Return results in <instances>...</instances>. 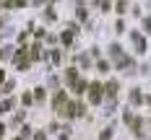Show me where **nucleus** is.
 Returning a JSON list of instances; mask_svg holds the SVG:
<instances>
[{
	"label": "nucleus",
	"instance_id": "obj_1",
	"mask_svg": "<svg viewBox=\"0 0 151 140\" xmlns=\"http://www.w3.org/2000/svg\"><path fill=\"white\" fill-rule=\"evenodd\" d=\"M102 99H104V86L102 83H89V101L96 107V104H102Z\"/></svg>",
	"mask_w": 151,
	"mask_h": 140
},
{
	"label": "nucleus",
	"instance_id": "obj_6",
	"mask_svg": "<svg viewBox=\"0 0 151 140\" xmlns=\"http://www.w3.org/2000/svg\"><path fill=\"white\" fill-rule=\"evenodd\" d=\"M104 93L109 96V99H115V96H117V80H109V83L104 86Z\"/></svg>",
	"mask_w": 151,
	"mask_h": 140
},
{
	"label": "nucleus",
	"instance_id": "obj_11",
	"mask_svg": "<svg viewBox=\"0 0 151 140\" xmlns=\"http://www.w3.org/2000/svg\"><path fill=\"white\" fill-rule=\"evenodd\" d=\"M31 101H34V93H24V96H21V104H24V107H31Z\"/></svg>",
	"mask_w": 151,
	"mask_h": 140
},
{
	"label": "nucleus",
	"instance_id": "obj_16",
	"mask_svg": "<svg viewBox=\"0 0 151 140\" xmlns=\"http://www.w3.org/2000/svg\"><path fill=\"white\" fill-rule=\"evenodd\" d=\"M11 91H13V83H5V86H3V91H0V93H11Z\"/></svg>",
	"mask_w": 151,
	"mask_h": 140
},
{
	"label": "nucleus",
	"instance_id": "obj_23",
	"mask_svg": "<svg viewBox=\"0 0 151 140\" xmlns=\"http://www.w3.org/2000/svg\"><path fill=\"white\" fill-rule=\"evenodd\" d=\"M60 140H68V138H65V135H63V138H60Z\"/></svg>",
	"mask_w": 151,
	"mask_h": 140
},
{
	"label": "nucleus",
	"instance_id": "obj_13",
	"mask_svg": "<svg viewBox=\"0 0 151 140\" xmlns=\"http://www.w3.org/2000/svg\"><path fill=\"white\" fill-rule=\"evenodd\" d=\"M96 68H99L102 73H107V70H109V62H107V60H99V62H96Z\"/></svg>",
	"mask_w": 151,
	"mask_h": 140
},
{
	"label": "nucleus",
	"instance_id": "obj_17",
	"mask_svg": "<svg viewBox=\"0 0 151 140\" xmlns=\"http://www.w3.org/2000/svg\"><path fill=\"white\" fill-rule=\"evenodd\" d=\"M18 122H24V112H18V114L13 117V124H18Z\"/></svg>",
	"mask_w": 151,
	"mask_h": 140
},
{
	"label": "nucleus",
	"instance_id": "obj_20",
	"mask_svg": "<svg viewBox=\"0 0 151 140\" xmlns=\"http://www.w3.org/2000/svg\"><path fill=\"white\" fill-rule=\"evenodd\" d=\"M3 80H5V70H0V86H3Z\"/></svg>",
	"mask_w": 151,
	"mask_h": 140
},
{
	"label": "nucleus",
	"instance_id": "obj_8",
	"mask_svg": "<svg viewBox=\"0 0 151 140\" xmlns=\"http://www.w3.org/2000/svg\"><path fill=\"white\" fill-rule=\"evenodd\" d=\"M130 104H133V107H138V104H143V93L138 91V88H133V91H130Z\"/></svg>",
	"mask_w": 151,
	"mask_h": 140
},
{
	"label": "nucleus",
	"instance_id": "obj_4",
	"mask_svg": "<svg viewBox=\"0 0 151 140\" xmlns=\"http://www.w3.org/2000/svg\"><path fill=\"white\" fill-rule=\"evenodd\" d=\"M130 39H133V44H136V49L141 52V55H143V52H146V39H143V36H141L138 31H133V34H130Z\"/></svg>",
	"mask_w": 151,
	"mask_h": 140
},
{
	"label": "nucleus",
	"instance_id": "obj_22",
	"mask_svg": "<svg viewBox=\"0 0 151 140\" xmlns=\"http://www.w3.org/2000/svg\"><path fill=\"white\" fill-rule=\"evenodd\" d=\"M3 130H5V124H3V122H0V138H3Z\"/></svg>",
	"mask_w": 151,
	"mask_h": 140
},
{
	"label": "nucleus",
	"instance_id": "obj_15",
	"mask_svg": "<svg viewBox=\"0 0 151 140\" xmlns=\"http://www.w3.org/2000/svg\"><path fill=\"white\" fill-rule=\"evenodd\" d=\"M125 5H128L125 0H117V13H125Z\"/></svg>",
	"mask_w": 151,
	"mask_h": 140
},
{
	"label": "nucleus",
	"instance_id": "obj_10",
	"mask_svg": "<svg viewBox=\"0 0 151 140\" xmlns=\"http://www.w3.org/2000/svg\"><path fill=\"white\" fill-rule=\"evenodd\" d=\"M65 78H68V83H70V86H76V83H78V73H76V68H70V70L65 73Z\"/></svg>",
	"mask_w": 151,
	"mask_h": 140
},
{
	"label": "nucleus",
	"instance_id": "obj_14",
	"mask_svg": "<svg viewBox=\"0 0 151 140\" xmlns=\"http://www.w3.org/2000/svg\"><path fill=\"white\" fill-rule=\"evenodd\" d=\"M99 140H112V127H107L104 132H102V135H99Z\"/></svg>",
	"mask_w": 151,
	"mask_h": 140
},
{
	"label": "nucleus",
	"instance_id": "obj_9",
	"mask_svg": "<svg viewBox=\"0 0 151 140\" xmlns=\"http://www.w3.org/2000/svg\"><path fill=\"white\" fill-rule=\"evenodd\" d=\"M86 88H89V83H86V80H83V78H78V83H76V86H73V91L78 93V96H81V93L86 91Z\"/></svg>",
	"mask_w": 151,
	"mask_h": 140
},
{
	"label": "nucleus",
	"instance_id": "obj_3",
	"mask_svg": "<svg viewBox=\"0 0 151 140\" xmlns=\"http://www.w3.org/2000/svg\"><path fill=\"white\" fill-rule=\"evenodd\" d=\"M65 107H68V93H65V91H58V93H55V99H52V109H55L58 114H63Z\"/></svg>",
	"mask_w": 151,
	"mask_h": 140
},
{
	"label": "nucleus",
	"instance_id": "obj_25",
	"mask_svg": "<svg viewBox=\"0 0 151 140\" xmlns=\"http://www.w3.org/2000/svg\"><path fill=\"white\" fill-rule=\"evenodd\" d=\"M0 26H3V21H0Z\"/></svg>",
	"mask_w": 151,
	"mask_h": 140
},
{
	"label": "nucleus",
	"instance_id": "obj_2",
	"mask_svg": "<svg viewBox=\"0 0 151 140\" xmlns=\"http://www.w3.org/2000/svg\"><path fill=\"white\" fill-rule=\"evenodd\" d=\"M83 112H86V107H83L81 101H68V107H65V112H63V117L73 119V117H83Z\"/></svg>",
	"mask_w": 151,
	"mask_h": 140
},
{
	"label": "nucleus",
	"instance_id": "obj_21",
	"mask_svg": "<svg viewBox=\"0 0 151 140\" xmlns=\"http://www.w3.org/2000/svg\"><path fill=\"white\" fill-rule=\"evenodd\" d=\"M5 55H8V52H5V49H0V60H3V57H5Z\"/></svg>",
	"mask_w": 151,
	"mask_h": 140
},
{
	"label": "nucleus",
	"instance_id": "obj_18",
	"mask_svg": "<svg viewBox=\"0 0 151 140\" xmlns=\"http://www.w3.org/2000/svg\"><path fill=\"white\" fill-rule=\"evenodd\" d=\"M34 140H47V135H45V132H37V135H34Z\"/></svg>",
	"mask_w": 151,
	"mask_h": 140
},
{
	"label": "nucleus",
	"instance_id": "obj_24",
	"mask_svg": "<svg viewBox=\"0 0 151 140\" xmlns=\"http://www.w3.org/2000/svg\"><path fill=\"white\" fill-rule=\"evenodd\" d=\"M16 140H24V138H16Z\"/></svg>",
	"mask_w": 151,
	"mask_h": 140
},
{
	"label": "nucleus",
	"instance_id": "obj_19",
	"mask_svg": "<svg viewBox=\"0 0 151 140\" xmlns=\"http://www.w3.org/2000/svg\"><path fill=\"white\" fill-rule=\"evenodd\" d=\"M146 31H151V16L146 18Z\"/></svg>",
	"mask_w": 151,
	"mask_h": 140
},
{
	"label": "nucleus",
	"instance_id": "obj_5",
	"mask_svg": "<svg viewBox=\"0 0 151 140\" xmlns=\"http://www.w3.org/2000/svg\"><path fill=\"white\" fill-rule=\"evenodd\" d=\"M73 34H76V26H70L68 31H63V36H60V42L65 47H70V42H73Z\"/></svg>",
	"mask_w": 151,
	"mask_h": 140
},
{
	"label": "nucleus",
	"instance_id": "obj_12",
	"mask_svg": "<svg viewBox=\"0 0 151 140\" xmlns=\"http://www.w3.org/2000/svg\"><path fill=\"white\" fill-rule=\"evenodd\" d=\"M34 101H45V88H37L34 91Z\"/></svg>",
	"mask_w": 151,
	"mask_h": 140
},
{
	"label": "nucleus",
	"instance_id": "obj_7",
	"mask_svg": "<svg viewBox=\"0 0 151 140\" xmlns=\"http://www.w3.org/2000/svg\"><path fill=\"white\" fill-rule=\"evenodd\" d=\"M13 107H16V99H5V101H0V114H8Z\"/></svg>",
	"mask_w": 151,
	"mask_h": 140
}]
</instances>
